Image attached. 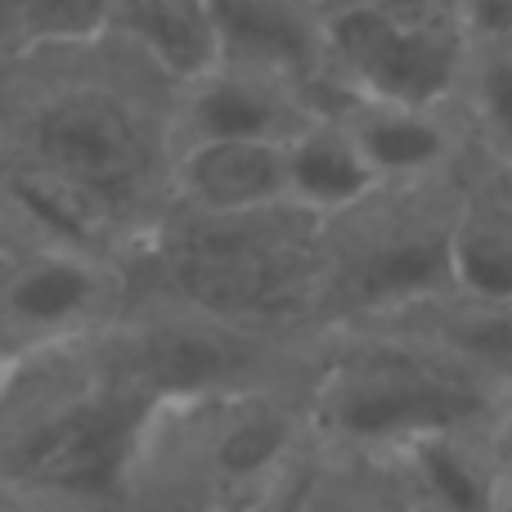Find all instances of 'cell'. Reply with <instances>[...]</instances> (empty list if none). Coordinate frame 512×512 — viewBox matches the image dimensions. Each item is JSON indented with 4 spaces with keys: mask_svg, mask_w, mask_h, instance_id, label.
I'll return each instance as SVG.
<instances>
[{
    "mask_svg": "<svg viewBox=\"0 0 512 512\" xmlns=\"http://www.w3.org/2000/svg\"><path fill=\"white\" fill-rule=\"evenodd\" d=\"M346 122V131L360 140L364 158L382 176V185H418L445 171L454 158V122L450 108L423 104H391V99L337 95L328 104Z\"/></svg>",
    "mask_w": 512,
    "mask_h": 512,
    "instance_id": "ba28073f",
    "label": "cell"
},
{
    "mask_svg": "<svg viewBox=\"0 0 512 512\" xmlns=\"http://www.w3.org/2000/svg\"><path fill=\"white\" fill-rule=\"evenodd\" d=\"M459 104L468 108L481 149L495 158L499 171L512 176V27L508 32H481L468 41Z\"/></svg>",
    "mask_w": 512,
    "mask_h": 512,
    "instance_id": "7c38bea8",
    "label": "cell"
},
{
    "mask_svg": "<svg viewBox=\"0 0 512 512\" xmlns=\"http://www.w3.org/2000/svg\"><path fill=\"white\" fill-rule=\"evenodd\" d=\"M382 185L360 140L337 113H319L306 131L288 140V203L315 221L360 212Z\"/></svg>",
    "mask_w": 512,
    "mask_h": 512,
    "instance_id": "30bf717a",
    "label": "cell"
},
{
    "mask_svg": "<svg viewBox=\"0 0 512 512\" xmlns=\"http://www.w3.org/2000/svg\"><path fill=\"white\" fill-rule=\"evenodd\" d=\"M117 0H32L18 27L5 36L9 59H32L50 50H86L99 45L113 27Z\"/></svg>",
    "mask_w": 512,
    "mask_h": 512,
    "instance_id": "4fadbf2b",
    "label": "cell"
},
{
    "mask_svg": "<svg viewBox=\"0 0 512 512\" xmlns=\"http://www.w3.org/2000/svg\"><path fill=\"white\" fill-rule=\"evenodd\" d=\"M463 23L472 36L481 32H508L512 27V0H459Z\"/></svg>",
    "mask_w": 512,
    "mask_h": 512,
    "instance_id": "9a60e30c",
    "label": "cell"
},
{
    "mask_svg": "<svg viewBox=\"0 0 512 512\" xmlns=\"http://www.w3.org/2000/svg\"><path fill=\"white\" fill-rule=\"evenodd\" d=\"M18 162L54 171L126 225L158 189L171 194L176 108L153 117L149 104L113 81H45L18 122Z\"/></svg>",
    "mask_w": 512,
    "mask_h": 512,
    "instance_id": "6da1fadb",
    "label": "cell"
},
{
    "mask_svg": "<svg viewBox=\"0 0 512 512\" xmlns=\"http://www.w3.org/2000/svg\"><path fill=\"white\" fill-rule=\"evenodd\" d=\"M490 373L459 355L373 351L337 369L319 396V423L355 450H387L427 432H477L490 414Z\"/></svg>",
    "mask_w": 512,
    "mask_h": 512,
    "instance_id": "3957f363",
    "label": "cell"
},
{
    "mask_svg": "<svg viewBox=\"0 0 512 512\" xmlns=\"http://www.w3.org/2000/svg\"><path fill=\"white\" fill-rule=\"evenodd\" d=\"M396 468L405 477L414 512H499L504 508V477L490 441L477 432H427L400 445Z\"/></svg>",
    "mask_w": 512,
    "mask_h": 512,
    "instance_id": "9c48e42d",
    "label": "cell"
},
{
    "mask_svg": "<svg viewBox=\"0 0 512 512\" xmlns=\"http://www.w3.org/2000/svg\"><path fill=\"white\" fill-rule=\"evenodd\" d=\"M450 279L468 301L512 306V207L463 203L450 225Z\"/></svg>",
    "mask_w": 512,
    "mask_h": 512,
    "instance_id": "8fae6325",
    "label": "cell"
},
{
    "mask_svg": "<svg viewBox=\"0 0 512 512\" xmlns=\"http://www.w3.org/2000/svg\"><path fill=\"white\" fill-rule=\"evenodd\" d=\"M108 36L176 90L225 63V23L216 0H117Z\"/></svg>",
    "mask_w": 512,
    "mask_h": 512,
    "instance_id": "52a82bcc",
    "label": "cell"
},
{
    "mask_svg": "<svg viewBox=\"0 0 512 512\" xmlns=\"http://www.w3.org/2000/svg\"><path fill=\"white\" fill-rule=\"evenodd\" d=\"M472 32L418 0H328L324 5V95L391 104H459Z\"/></svg>",
    "mask_w": 512,
    "mask_h": 512,
    "instance_id": "7a4b0ae2",
    "label": "cell"
},
{
    "mask_svg": "<svg viewBox=\"0 0 512 512\" xmlns=\"http://www.w3.org/2000/svg\"><path fill=\"white\" fill-rule=\"evenodd\" d=\"M499 512H512V495H504V508H499Z\"/></svg>",
    "mask_w": 512,
    "mask_h": 512,
    "instance_id": "e0dca14e",
    "label": "cell"
},
{
    "mask_svg": "<svg viewBox=\"0 0 512 512\" xmlns=\"http://www.w3.org/2000/svg\"><path fill=\"white\" fill-rule=\"evenodd\" d=\"M301 512H378L369 490H360L355 481H337V477H315L310 495Z\"/></svg>",
    "mask_w": 512,
    "mask_h": 512,
    "instance_id": "5bb4252c",
    "label": "cell"
},
{
    "mask_svg": "<svg viewBox=\"0 0 512 512\" xmlns=\"http://www.w3.org/2000/svg\"><path fill=\"white\" fill-rule=\"evenodd\" d=\"M490 450H495L499 477H504V495H512V414H499L495 432H490Z\"/></svg>",
    "mask_w": 512,
    "mask_h": 512,
    "instance_id": "2e32d148",
    "label": "cell"
},
{
    "mask_svg": "<svg viewBox=\"0 0 512 512\" xmlns=\"http://www.w3.org/2000/svg\"><path fill=\"white\" fill-rule=\"evenodd\" d=\"M113 297V274L104 256L41 243L9 265L5 279V333L9 360L23 351L41 355L45 346H59L68 337L86 333L90 319L104 315Z\"/></svg>",
    "mask_w": 512,
    "mask_h": 512,
    "instance_id": "5b68a950",
    "label": "cell"
},
{
    "mask_svg": "<svg viewBox=\"0 0 512 512\" xmlns=\"http://www.w3.org/2000/svg\"><path fill=\"white\" fill-rule=\"evenodd\" d=\"M171 198L194 216H261L288 203V144L270 140H198L180 144Z\"/></svg>",
    "mask_w": 512,
    "mask_h": 512,
    "instance_id": "8992f818",
    "label": "cell"
},
{
    "mask_svg": "<svg viewBox=\"0 0 512 512\" xmlns=\"http://www.w3.org/2000/svg\"><path fill=\"white\" fill-rule=\"evenodd\" d=\"M319 113V95L274 68L225 59L203 81L176 90V149L198 140H270L288 144Z\"/></svg>",
    "mask_w": 512,
    "mask_h": 512,
    "instance_id": "277c9868",
    "label": "cell"
}]
</instances>
